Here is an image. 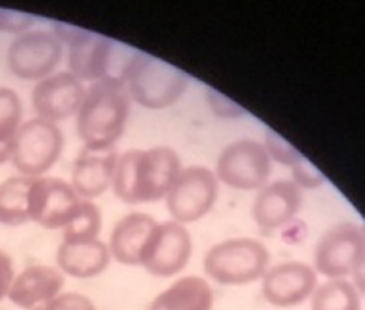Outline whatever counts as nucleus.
<instances>
[{"label":"nucleus","instance_id":"nucleus-1","mask_svg":"<svg viewBox=\"0 0 365 310\" xmlns=\"http://www.w3.org/2000/svg\"><path fill=\"white\" fill-rule=\"evenodd\" d=\"M180 172L181 161L172 148L129 150L116 159L111 188L125 204L156 202L168 194Z\"/></svg>","mask_w":365,"mask_h":310},{"label":"nucleus","instance_id":"nucleus-2","mask_svg":"<svg viewBox=\"0 0 365 310\" xmlns=\"http://www.w3.org/2000/svg\"><path fill=\"white\" fill-rule=\"evenodd\" d=\"M130 97L121 81L101 80L86 89L76 111V131L86 150H110L123 136Z\"/></svg>","mask_w":365,"mask_h":310},{"label":"nucleus","instance_id":"nucleus-3","mask_svg":"<svg viewBox=\"0 0 365 310\" xmlns=\"http://www.w3.org/2000/svg\"><path fill=\"white\" fill-rule=\"evenodd\" d=\"M67 45L68 72L81 83L108 79L124 84V75L138 53L135 48L84 29Z\"/></svg>","mask_w":365,"mask_h":310},{"label":"nucleus","instance_id":"nucleus-4","mask_svg":"<svg viewBox=\"0 0 365 310\" xmlns=\"http://www.w3.org/2000/svg\"><path fill=\"white\" fill-rule=\"evenodd\" d=\"M187 75L168 62L138 51L124 75V86L130 101L151 110H163L177 104L187 89Z\"/></svg>","mask_w":365,"mask_h":310},{"label":"nucleus","instance_id":"nucleus-5","mask_svg":"<svg viewBox=\"0 0 365 310\" xmlns=\"http://www.w3.org/2000/svg\"><path fill=\"white\" fill-rule=\"evenodd\" d=\"M270 255L256 239H229L213 245L203 258L207 276L221 285H247L267 272Z\"/></svg>","mask_w":365,"mask_h":310},{"label":"nucleus","instance_id":"nucleus-6","mask_svg":"<svg viewBox=\"0 0 365 310\" xmlns=\"http://www.w3.org/2000/svg\"><path fill=\"white\" fill-rule=\"evenodd\" d=\"M62 148L64 136L59 126L37 116L21 124L10 161L23 177L37 179L58 163Z\"/></svg>","mask_w":365,"mask_h":310},{"label":"nucleus","instance_id":"nucleus-7","mask_svg":"<svg viewBox=\"0 0 365 310\" xmlns=\"http://www.w3.org/2000/svg\"><path fill=\"white\" fill-rule=\"evenodd\" d=\"M365 234L359 224L340 223L316 244L314 269L329 279L354 276L364 266Z\"/></svg>","mask_w":365,"mask_h":310},{"label":"nucleus","instance_id":"nucleus-8","mask_svg":"<svg viewBox=\"0 0 365 310\" xmlns=\"http://www.w3.org/2000/svg\"><path fill=\"white\" fill-rule=\"evenodd\" d=\"M272 174V159L262 144L243 139L227 145L216 163V179L230 188L251 191L265 186Z\"/></svg>","mask_w":365,"mask_h":310},{"label":"nucleus","instance_id":"nucleus-9","mask_svg":"<svg viewBox=\"0 0 365 310\" xmlns=\"http://www.w3.org/2000/svg\"><path fill=\"white\" fill-rule=\"evenodd\" d=\"M217 197V179L203 166L181 169L170 191L165 196L173 221L194 223L213 209Z\"/></svg>","mask_w":365,"mask_h":310},{"label":"nucleus","instance_id":"nucleus-10","mask_svg":"<svg viewBox=\"0 0 365 310\" xmlns=\"http://www.w3.org/2000/svg\"><path fill=\"white\" fill-rule=\"evenodd\" d=\"M62 44L53 32L27 31L9 46L6 62L11 74L21 80H43L58 67Z\"/></svg>","mask_w":365,"mask_h":310},{"label":"nucleus","instance_id":"nucleus-11","mask_svg":"<svg viewBox=\"0 0 365 310\" xmlns=\"http://www.w3.org/2000/svg\"><path fill=\"white\" fill-rule=\"evenodd\" d=\"M81 201L70 183L56 177H37L27 194L29 220L45 229H64Z\"/></svg>","mask_w":365,"mask_h":310},{"label":"nucleus","instance_id":"nucleus-12","mask_svg":"<svg viewBox=\"0 0 365 310\" xmlns=\"http://www.w3.org/2000/svg\"><path fill=\"white\" fill-rule=\"evenodd\" d=\"M192 255V239L185 224L158 223L143 251L142 263L151 276L172 277L187 266Z\"/></svg>","mask_w":365,"mask_h":310},{"label":"nucleus","instance_id":"nucleus-13","mask_svg":"<svg viewBox=\"0 0 365 310\" xmlns=\"http://www.w3.org/2000/svg\"><path fill=\"white\" fill-rule=\"evenodd\" d=\"M86 94L84 84L70 72L51 74L32 91V105L38 118L58 123L76 115Z\"/></svg>","mask_w":365,"mask_h":310},{"label":"nucleus","instance_id":"nucleus-14","mask_svg":"<svg viewBox=\"0 0 365 310\" xmlns=\"http://www.w3.org/2000/svg\"><path fill=\"white\" fill-rule=\"evenodd\" d=\"M318 286V276L312 266L287 261L273 266L264 274L262 296L275 307H296L305 302Z\"/></svg>","mask_w":365,"mask_h":310},{"label":"nucleus","instance_id":"nucleus-15","mask_svg":"<svg viewBox=\"0 0 365 310\" xmlns=\"http://www.w3.org/2000/svg\"><path fill=\"white\" fill-rule=\"evenodd\" d=\"M302 189L294 181L278 180L259 189L252 206V218L262 229H278L297 215Z\"/></svg>","mask_w":365,"mask_h":310},{"label":"nucleus","instance_id":"nucleus-16","mask_svg":"<svg viewBox=\"0 0 365 310\" xmlns=\"http://www.w3.org/2000/svg\"><path fill=\"white\" fill-rule=\"evenodd\" d=\"M64 281V274L56 267L46 264L29 266L13 279L6 298L21 309L34 310L61 294Z\"/></svg>","mask_w":365,"mask_h":310},{"label":"nucleus","instance_id":"nucleus-17","mask_svg":"<svg viewBox=\"0 0 365 310\" xmlns=\"http://www.w3.org/2000/svg\"><path fill=\"white\" fill-rule=\"evenodd\" d=\"M118 153L110 150H84L76 158L72 171V188L81 199H96L111 186Z\"/></svg>","mask_w":365,"mask_h":310},{"label":"nucleus","instance_id":"nucleus-18","mask_svg":"<svg viewBox=\"0 0 365 310\" xmlns=\"http://www.w3.org/2000/svg\"><path fill=\"white\" fill-rule=\"evenodd\" d=\"M158 221L146 214L133 212L123 216L110 234L111 258L124 266H140L143 251Z\"/></svg>","mask_w":365,"mask_h":310},{"label":"nucleus","instance_id":"nucleus-19","mask_svg":"<svg viewBox=\"0 0 365 310\" xmlns=\"http://www.w3.org/2000/svg\"><path fill=\"white\" fill-rule=\"evenodd\" d=\"M108 245L101 239L94 241H62L56 264L62 274L75 279H93L99 276L110 264Z\"/></svg>","mask_w":365,"mask_h":310},{"label":"nucleus","instance_id":"nucleus-20","mask_svg":"<svg viewBox=\"0 0 365 310\" xmlns=\"http://www.w3.org/2000/svg\"><path fill=\"white\" fill-rule=\"evenodd\" d=\"M213 291L207 280L187 276L158 294L148 310H212Z\"/></svg>","mask_w":365,"mask_h":310},{"label":"nucleus","instance_id":"nucleus-21","mask_svg":"<svg viewBox=\"0 0 365 310\" xmlns=\"http://www.w3.org/2000/svg\"><path fill=\"white\" fill-rule=\"evenodd\" d=\"M32 180L19 175L0 183V224L21 226L31 221L27 212V194Z\"/></svg>","mask_w":365,"mask_h":310},{"label":"nucleus","instance_id":"nucleus-22","mask_svg":"<svg viewBox=\"0 0 365 310\" xmlns=\"http://www.w3.org/2000/svg\"><path fill=\"white\" fill-rule=\"evenodd\" d=\"M312 310H361V294L345 279H329L314 288Z\"/></svg>","mask_w":365,"mask_h":310},{"label":"nucleus","instance_id":"nucleus-23","mask_svg":"<svg viewBox=\"0 0 365 310\" xmlns=\"http://www.w3.org/2000/svg\"><path fill=\"white\" fill-rule=\"evenodd\" d=\"M23 124V104L16 91L0 86V164L11 158V148Z\"/></svg>","mask_w":365,"mask_h":310},{"label":"nucleus","instance_id":"nucleus-24","mask_svg":"<svg viewBox=\"0 0 365 310\" xmlns=\"http://www.w3.org/2000/svg\"><path fill=\"white\" fill-rule=\"evenodd\" d=\"M102 229V215L94 202L83 199L78 210L64 228V241H94Z\"/></svg>","mask_w":365,"mask_h":310},{"label":"nucleus","instance_id":"nucleus-25","mask_svg":"<svg viewBox=\"0 0 365 310\" xmlns=\"http://www.w3.org/2000/svg\"><path fill=\"white\" fill-rule=\"evenodd\" d=\"M264 148L267 154H269L270 159L278 161L279 164L283 166H296L299 161L304 158L302 154L294 148L289 142L279 136V134L273 131H267L265 139H264Z\"/></svg>","mask_w":365,"mask_h":310},{"label":"nucleus","instance_id":"nucleus-26","mask_svg":"<svg viewBox=\"0 0 365 310\" xmlns=\"http://www.w3.org/2000/svg\"><path fill=\"white\" fill-rule=\"evenodd\" d=\"M34 310H97L94 302L80 293H61Z\"/></svg>","mask_w":365,"mask_h":310},{"label":"nucleus","instance_id":"nucleus-27","mask_svg":"<svg viewBox=\"0 0 365 310\" xmlns=\"http://www.w3.org/2000/svg\"><path fill=\"white\" fill-rule=\"evenodd\" d=\"M34 24V16L23 11L0 9V32L23 34Z\"/></svg>","mask_w":365,"mask_h":310},{"label":"nucleus","instance_id":"nucleus-28","mask_svg":"<svg viewBox=\"0 0 365 310\" xmlns=\"http://www.w3.org/2000/svg\"><path fill=\"white\" fill-rule=\"evenodd\" d=\"M292 175H294V183L302 189V188H316L319 186L324 177L322 174L316 169L312 163H308L307 159L302 158L296 166H292Z\"/></svg>","mask_w":365,"mask_h":310},{"label":"nucleus","instance_id":"nucleus-29","mask_svg":"<svg viewBox=\"0 0 365 310\" xmlns=\"http://www.w3.org/2000/svg\"><path fill=\"white\" fill-rule=\"evenodd\" d=\"M208 102L212 105V110L216 115L224 116V118H235V116H242L245 111L238 107L237 104H234L230 99L221 96L216 91H208Z\"/></svg>","mask_w":365,"mask_h":310},{"label":"nucleus","instance_id":"nucleus-30","mask_svg":"<svg viewBox=\"0 0 365 310\" xmlns=\"http://www.w3.org/2000/svg\"><path fill=\"white\" fill-rule=\"evenodd\" d=\"M13 279H15V267L11 258L0 250V301L9 296Z\"/></svg>","mask_w":365,"mask_h":310}]
</instances>
